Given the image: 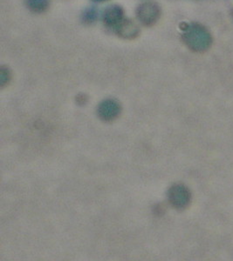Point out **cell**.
<instances>
[{"label":"cell","mask_w":233,"mask_h":261,"mask_svg":"<svg viewBox=\"0 0 233 261\" xmlns=\"http://www.w3.org/2000/svg\"><path fill=\"white\" fill-rule=\"evenodd\" d=\"M169 202L177 210H184L192 201V193L183 184H175L168 192Z\"/></svg>","instance_id":"1"},{"label":"cell","mask_w":233,"mask_h":261,"mask_svg":"<svg viewBox=\"0 0 233 261\" xmlns=\"http://www.w3.org/2000/svg\"><path fill=\"white\" fill-rule=\"evenodd\" d=\"M121 114V106L116 101L108 99L99 106L98 116L103 121L110 122L116 119Z\"/></svg>","instance_id":"2"}]
</instances>
